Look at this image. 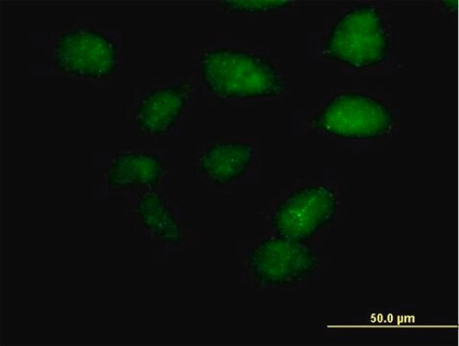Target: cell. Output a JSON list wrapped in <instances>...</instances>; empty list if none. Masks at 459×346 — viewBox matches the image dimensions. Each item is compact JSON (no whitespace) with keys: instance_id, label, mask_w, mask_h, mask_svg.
Segmentation results:
<instances>
[{"instance_id":"6da1fadb","label":"cell","mask_w":459,"mask_h":346,"mask_svg":"<svg viewBox=\"0 0 459 346\" xmlns=\"http://www.w3.org/2000/svg\"><path fill=\"white\" fill-rule=\"evenodd\" d=\"M200 65L205 85L219 99H272L287 90L285 79L274 63L247 50L210 49L202 56Z\"/></svg>"},{"instance_id":"7a4b0ae2","label":"cell","mask_w":459,"mask_h":346,"mask_svg":"<svg viewBox=\"0 0 459 346\" xmlns=\"http://www.w3.org/2000/svg\"><path fill=\"white\" fill-rule=\"evenodd\" d=\"M389 32L382 12L362 4L343 13L333 25L324 55L351 69L367 70L385 62L390 53Z\"/></svg>"},{"instance_id":"3957f363","label":"cell","mask_w":459,"mask_h":346,"mask_svg":"<svg viewBox=\"0 0 459 346\" xmlns=\"http://www.w3.org/2000/svg\"><path fill=\"white\" fill-rule=\"evenodd\" d=\"M396 125V117L385 102L358 91L335 95L309 124L323 135L359 141L386 137Z\"/></svg>"},{"instance_id":"277c9868","label":"cell","mask_w":459,"mask_h":346,"mask_svg":"<svg viewBox=\"0 0 459 346\" xmlns=\"http://www.w3.org/2000/svg\"><path fill=\"white\" fill-rule=\"evenodd\" d=\"M339 210V195L325 185H307L288 195L270 218L275 236L306 243L330 224Z\"/></svg>"},{"instance_id":"5b68a950","label":"cell","mask_w":459,"mask_h":346,"mask_svg":"<svg viewBox=\"0 0 459 346\" xmlns=\"http://www.w3.org/2000/svg\"><path fill=\"white\" fill-rule=\"evenodd\" d=\"M247 265L255 281L270 288L299 285L317 270L316 252L306 243L275 236L263 239L248 253Z\"/></svg>"},{"instance_id":"8992f818","label":"cell","mask_w":459,"mask_h":346,"mask_svg":"<svg viewBox=\"0 0 459 346\" xmlns=\"http://www.w3.org/2000/svg\"><path fill=\"white\" fill-rule=\"evenodd\" d=\"M117 50L103 33L77 29L62 33L56 47L58 72L82 78H105L117 69Z\"/></svg>"},{"instance_id":"52a82bcc","label":"cell","mask_w":459,"mask_h":346,"mask_svg":"<svg viewBox=\"0 0 459 346\" xmlns=\"http://www.w3.org/2000/svg\"><path fill=\"white\" fill-rule=\"evenodd\" d=\"M190 99V88L182 84L150 92L138 106L134 117L139 130L150 137L166 134L177 125Z\"/></svg>"},{"instance_id":"ba28073f","label":"cell","mask_w":459,"mask_h":346,"mask_svg":"<svg viewBox=\"0 0 459 346\" xmlns=\"http://www.w3.org/2000/svg\"><path fill=\"white\" fill-rule=\"evenodd\" d=\"M254 153V146L248 143L220 141L201 154L200 169L214 184H231L247 175Z\"/></svg>"},{"instance_id":"9c48e42d","label":"cell","mask_w":459,"mask_h":346,"mask_svg":"<svg viewBox=\"0 0 459 346\" xmlns=\"http://www.w3.org/2000/svg\"><path fill=\"white\" fill-rule=\"evenodd\" d=\"M165 168L160 159L152 153H121L115 157L107 171V182L121 190L153 189L163 177Z\"/></svg>"},{"instance_id":"30bf717a","label":"cell","mask_w":459,"mask_h":346,"mask_svg":"<svg viewBox=\"0 0 459 346\" xmlns=\"http://www.w3.org/2000/svg\"><path fill=\"white\" fill-rule=\"evenodd\" d=\"M134 211L144 228L160 242L170 246H178L183 242L181 226L160 195L143 196Z\"/></svg>"},{"instance_id":"8fae6325","label":"cell","mask_w":459,"mask_h":346,"mask_svg":"<svg viewBox=\"0 0 459 346\" xmlns=\"http://www.w3.org/2000/svg\"><path fill=\"white\" fill-rule=\"evenodd\" d=\"M222 7L238 14H264L287 9L292 5L287 0H225Z\"/></svg>"}]
</instances>
